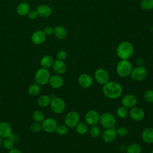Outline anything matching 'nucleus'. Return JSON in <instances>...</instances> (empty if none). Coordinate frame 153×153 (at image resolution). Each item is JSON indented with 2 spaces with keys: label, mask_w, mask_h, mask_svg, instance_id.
Segmentation results:
<instances>
[{
  "label": "nucleus",
  "mask_w": 153,
  "mask_h": 153,
  "mask_svg": "<svg viewBox=\"0 0 153 153\" xmlns=\"http://www.w3.org/2000/svg\"><path fill=\"white\" fill-rule=\"evenodd\" d=\"M102 91L103 94L108 99H116L122 95L123 88L119 82L109 81L103 85Z\"/></svg>",
  "instance_id": "f257e3e1"
},
{
  "label": "nucleus",
  "mask_w": 153,
  "mask_h": 153,
  "mask_svg": "<svg viewBox=\"0 0 153 153\" xmlns=\"http://www.w3.org/2000/svg\"><path fill=\"white\" fill-rule=\"evenodd\" d=\"M134 47L133 44L128 41H123L118 44L116 53L121 60H128L133 54Z\"/></svg>",
  "instance_id": "f03ea898"
},
{
  "label": "nucleus",
  "mask_w": 153,
  "mask_h": 153,
  "mask_svg": "<svg viewBox=\"0 0 153 153\" xmlns=\"http://www.w3.org/2000/svg\"><path fill=\"white\" fill-rule=\"evenodd\" d=\"M133 66L128 60H121L116 66V72L120 76L126 78L130 75Z\"/></svg>",
  "instance_id": "7ed1b4c3"
},
{
  "label": "nucleus",
  "mask_w": 153,
  "mask_h": 153,
  "mask_svg": "<svg viewBox=\"0 0 153 153\" xmlns=\"http://www.w3.org/2000/svg\"><path fill=\"white\" fill-rule=\"evenodd\" d=\"M99 123L105 128H112L116 124V118L112 113L105 112L100 115Z\"/></svg>",
  "instance_id": "20e7f679"
},
{
  "label": "nucleus",
  "mask_w": 153,
  "mask_h": 153,
  "mask_svg": "<svg viewBox=\"0 0 153 153\" xmlns=\"http://www.w3.org/2000/svg\"><path fill=\"white\" fill-rule=\"evenodd\" d=\"M50 76V73L48 69L41 68L35 72V81L39 85H44L48 83Z\"/></svg>",
  "instance_id": "39448f33"
},
{
  "label": "nucleus",
  "mask_w": 153,
  "mask_h": 153,
  "mask_svg": "<svg viewBox=\"0 0 153 153\" xmlns=\"http://www.w3.org/2000/svg\"><path fill=\"white\" fill-rule=\"evenodd\" d=\"M50 106L53 112L56 114H60L65 111L66 109V103L63 99L55 96L51 98Z\"/></svg>",
  "instance_id": "423d86ee"
},
{
  "label": "nucleus",
  "mask_w": 153,
  "mask_h": 153,
  "mask_svg": "<svg viewBox=\"0 0 153 153\" xmlns=\"http://www.w3.org/2000/svg\"><path fill=\"white\" fill-rule=\"evenodd\" d=\"M79 114L76 111H72L66 114L64 118V123L69 128H73L79 122Z\"/></svg>",
  "instance_id": "0eeeda50"
},
{
  "label": "nucleus",
  "mask_w": 153,
  "mask_h": 153,
  "mask_svg": "<svg viewBox=\"0 0 153 153\" xmlns=\"http://www.w3.org/2000/svg\"><path fill=\"white\" fill-rule=\"evenodd\" d=\"M130 76H131V79L134 81H142L146 78L147 71L143 66H137L134 68H133Z\"/></svg>",
  "instance_id": "6e6552de"
},
{
  "label": "nucleus",
  "mask_w": 153,
  "mask_h": 153,
  "mask_svg": "<svg viewBox=\"0 0 153 153\" xmlns=\"http://www.w3.org/2000/svg\"><path fill=\"white\" fill-rule=\"evenodd\" d=\"M94 78L98 84L102 85L108 82L110 78L108 72L103 68H99L96 69L94 72Z\"/></svg>",
  "instance_id": "1a4fd4ad"
},
{
  "label": "nucleus",
  "mask_w": 153,
  "mask_h": 153,
  "mask_svg": "<svg viewBox=\"0 0 153 153\" xmlns=\"http://www.w3.org/2000/svg\"><path fill=\"white\" fill-rule=\"evenodd\" d=\"M99 113L94 109L88 111L85 115V122L90 126L97 125L99 123Z\"/></svg>",
  "instance_id": "9d476101"
},
{
  "label": "nucleus",
  "mask_w": 153,
  "mask_h": 153,
  "mask_svg": "<svg viewBox=\"0 0 153 153\" xmlns=\"http://www.w3.org/2000/svg\"><path fill=\"white\" fill-rule=\"evenodd\" d=\"M42 130L47 133H52L55 132L57 126V121L51 117L45 118L41 123Z\"/></svg>",
  "instance_id": "9b49d317"
},
{
  "label": "nucleus",
  "mask_w": 153,
  "mask_h": 153,
  "mask_svg": "<svg viewBox=\"0 0 153 153\" xmlns=\"http://www.w3.org/2000/svg\"><path fill=\"white\" fill-rule=\"evenodd\" d=\"M128 115L131 120L136 121H142L145 118V113L141 108L135 106L130 109Z\"/></svg>",
  "instance_id": "f8f14e48"
},
{
  "label": "nucleus",
  "mask_w": 153,
  "mask_h": 153,
  "mask_svg": "<svg viewBox=\"0 0 153 153\" xmlns=\"http://www.w3.org/2000/svg\"><path fill=\"white\" fill-rule=\"evenodd\" d=\"M137 103V97L132 94H127L123 96L121 100V105L127 109H130L135 106Z\"/></svg>",
  "instance_id": "ddd939ff"
},
{
  "label": "nucleus",
  "mask_w": 153,
  "mask_h": 153,
  "mask_svg": "<svg viewBox=\"0 0 153 153\" xmlns=\"http://www.w3.org/2000/svg\"><path fill=\"white\" fill-rule=\"evenodd\" d=\"M117 137L116 129L114 127L106 128L102 134V139L103 141L108 143L114 142Z\"/></svg>",
  "instance_id": "4468645a"
},
{
  "label": "nucleus",
  "mask_w": 153,
  "mask_h": 153,
  "mask_svg": "<svg viewBox=\"0 0 153 153\" xmlns=\"http://www.w3.org/2000/svg\"><path fill=\"white\" fill-rule=\"evenodd\" d=\"M79 85L83 88H88L93 84V78L88 74H82L78 78Z\"/></svg>",
  "instance_id": "2eb2a0df"
},
{
  "label": "nucleus",
  "mask_w": 153,
  "mask_h": 153,
  "mask_svg": "<svg viewBox=\"0 0 153 153\" xmlns=\"http://www.w3.org/2000/svg\"><path fill=\"white\" fill-rule=\"evenodd\" d=\"M46 36L43 30H37L32 34L31 41L35 45H41L45 42Z\"/></svg>",
  "instance_id": "dca6fc26"
},
{
  "label": "nucleus",
  "mask_w": 153,
  "mask_h": 153,
  "mask_svg": "<svg viewBox=\"0 0 153 153\" xmlns=\"http://www.w3.org/2000/svg\"><path fill=\"white\" fill-rule=\"evenodd\" d=\"M12 133L11 125L7 121L0 122V136L2 139L8 138Z\"/></svg>",
  "instance_id": "f3484780"
},
{
  "label": "nucleus",
  "mask_w": 153,
  "mask_h": 153,
  "mask_svg": "<svg viewBox=\"0 0 153 153\" xmlns=\"http://www.w3.org/2000/svg\"><path fill=\"white\" fill-rule=\"evenodd\" d=\"M36 11L38 16L42 18H47L51 16L52 10L51 7L47 4H41L37 7Z\"/></svg>",
  "instance_id": "a211bd4d"
},
{
  "label": "nucleus",
  "mask_w": 153,
  "mask_h": 153,
  "mask_svg": "<svg viewBox=\"0 0 153 153\" xmlns=\"http://www.w3.org/2000/svg\"><path fill=\"white\" fill-rule=\"evenodd\" d=\"M53 71L57 75H62L65 74L66 71V65L63 60H60L56 59L54 61V63L52 66Z\"/></svg>",
  "instance_id": "6ab92c4d"
},
{
  "label": "nucleus",
  "mask_w": 153,
  "mask_h": 153,
  "mask_svg": "<svg viewBox=\"0 0 153 153\" xmlns=\"http://www.w3.org/2000/svg\"><path fill=\"white\" fill-rule=\"evenodd\" d=\"M49 85L53 88H59L63 84V79L59 75H54L51 76L48 81Z\"/></svg>",
  "instance_id": "aec40b11"
},
{
  "label": "nucleus",
  "mask_w": 153,
  "mask_h": 153,
  "mask_svg": "<svg viewBox=\"0 0 153 153\" xmlns=\"http://www.w3.org/2000/svg\"><path fill=\"white\" fill-rule=\"evenodd\" d=\"M141 137L144 142L153 143V127L145 128L142 132Z\"/></svg>",
  "instance_id": "412c9836"
},
{
  "label": "nucleus",
  "mask_w": 153,
  "mask_h": 153,
  "mask_svg": "<svg viewBox=\"0 0 153 153\" xmlns=\"http://www.w3.org/2000/svg\"><path fill=\"white\" fill-rule=\"evenodd\" d=\"M54 59L50 55H45L40 60V65L41 68L45 69H48L50 67H52L54 63Z\"/></svg>",
  "instance_id": "4be33fe9"
},
{
  "label": "nucleus",
  "mask_w": 153,
  "mask_h": 153,
  "mask_svg": "<svg viewBox=\"0 0 153 153\" xmlns=\"http://www.w3.org/2000/svg\"><path fill=\"white\" fill-rule=\"evenodd\" d=\"M29 11H30V6L26 2L20 3L16 8L17 13L21 16H27Z\"/></svg>",
  "instance_id": "5701e85b"
},
{
  "label": "nucleus",
  "mask_w": 153,
  "mask_h": 153,
  "mask_svg": "<svg viewBox=\"0 0 153 153\" xmlns=\"http://www.w3.org/2000/svg\"><path fill=\"white\" fill-rule=\"evenodd\" d=\"M53 34L60 40L65 39L67 36V32L65 27L62 26H57L54 28Z\"/></svg>",
  "instance_id": "b1692460"
},
{
  "label": "nucleus",
  "mask_w": 153,
  "mask_h": 153,
  "mask_svg": "<svg viewBox=\"0 0 153 153\" xmlns=\"http://www.w3.org/2000/svg\"><path fill=\"white\" fill-rule=\"evenodd\" d=\"M51 100L50 96L47 94H43L40 96L37 100V104L42 108H45L50 105Z\"/></svg>",
  "instance_id": "393cba45"
},
{
  "label": "nucleus",
  "mask_w": 153,
  "mask_h": 153,
  "mask_svg": "<svg viewBox=\"0 0 153 153\" xmlns=\"http://www.w3.org/2000/svg\"><path fill=\"white\" fill-rule=\"evenodd\" d=\"M75 130L79 134L83 135L86 134L88 131V125L83 121H79L76 126Z\"/></svg>",
  "instance_id": "a878e982"
},
{
  "label": "nucleus",
  "mask_w": 153,
  "mask_h": 153,
  "mask_svg": "<svg viewBox=\"0 0 153 153\" xmlns=\"http://www.w3.org/2000/svg\"><path fill=\"white\" fill-rule=\"evenodd\" d=\"M41 86L37 83H33L31 84L27 89L28 93L30 95L32 96H38L41 92Z\"/></svg>",
  "instance_id": "bb28decb"
},
{
  "label": "nucleus",
  "mask_w": 153,
  "mask_h": 153,
  "mask_svg": "<svg viewBox=\"0 0 153 153\" xmlns=\"http://www.w3.org/2000/svg\"><path fill=\"white\" fill-rule=\"evenodd\" d=\"M142 151L141 146L137 143L130 144L126 149V153H141Z\"/></svg>",
  "instance_id": "cd10ccee"
},
{
  "label": "nucleus",
  "mask_w": 153,
  "mask_h": 153,
  "mask_svg": "<svg viewBox=\"0 0 153 153\" xmlns=\"http://www.w3.org/2000/svg\"><path fill=\"white\" fill-rule=\"evenodd\" d=\"M32 118L35 122L42 123L45 119V115L44 113L40 110H36L32 114Z\"/></svg>",
  "instance_id": "c85d7f7f"
},
{
  "label": "nucleus",
  "mask_w": 153,
  "mask_h": 153,
  "mask_svg": "<svg viewBox=\"0 0 153 153\" xmlns=\"http://www.w3.org/2000/svg\"><path fill=\"white\" fill-rule=\"evenodd\" d=\"M88 132L90 136L93 138H97L100 134V130L97 125L90 126L88 129Z\"/></svg>",
  "instance_id": "c756f323"
},
{
  "label": "nucleus",
  "mask_w": 153,
  "mask_h": 153,
  "mask_svg": "<svg viewBox=\"0 0 153 153\" xmlns=\"http://www.w3.org/2000/svg\"><path fill=\"white\" fill-rule=\"evenodd\" d=\"M116 114L117 116L120 118H125L128 115V109L125 108L123 106H119L116 111Z\"/></svg>",
  "instance_id": "7c9ffc66"
},
{
  "label": "nucleus",
  "mask_w": 153,
  "mask_h": 153,
  "mask_svg": "<svg viewBox=\"0 0 153 153\" xmlns=\"http://www.w3.org/2000/svg\"><path fill=\"white\" fill-rule=\"evenodd\" d=\"M69 131V128L65 124L57 125L55 132L59 136L65 135L68 133Z\"/></svg>",
  "instance_id": "2f4dec72"
},
{
  "label": "nucleus",
  "mask_w": 153,
  "mask_h": 153,
  "mask_svg": "<svg viewBox=\"0 0 153 153\" xmlns=\"http://www.w3.org/2000/svg\"><path fill=\"white\" fill-rule=\"evenodd\" d=\"M140 7L144 10H150L153 9V0H142Z\"/></svg>",
  "instance_id": "473e14b6"
},
{
  "label": "nucleus",
  "mask_w": 153,
  "mask_h": 153,
  "mask_svg": "<svg viewBox=\"0 0 153 153\" xmlns=\"http://www.w3.org/2000/svg\"><path fill=\"white\" fill-rule=\"evenodd\" d=\"M14 144H15V143H14L8 137L2 140V145L3 148L8 151H10L14 148Z\"/></svg>",
  "instance_id": "72a5a7b5"
},
{
  "label": "nucleus",
  "mask_w": 153,
  "mask_h": 153,
  "mask_svg": "<svg viewBox=\"0 0 153 153\" xmlns=\"http://www.w3.org/2000/svg\"><path fill=\"white\" fill-rule=\"evenodd\" d=\"M143 99L147 103H153V90H146L143 93Z\"/></svg>",
  "instance_id": "f704fd0d"
},
{
  "label": "nucleus",
  "mask_w": 153,
  "mask_h": 153,
  "mask_svg": "<svg viewBox=\"0 0 153 153\" xmlns=\"http://www.w3.org/2000/svg\"><path fill=\"white\" fill-rule=\"evenodd\" d=\"M30 130L32 133H38L42 130V124L41 123L38 122H34L30 126Z\"/></svg>",
  "instance_id": "c9c22d12"
},
{
  "label": "nucleus",
  "mask_w": 153,
  "mask_h": 153,
  "mask_svg": "<svg viewBox=\"0 0 153 153\" xmlns=\"http://www.w3.org/2000/svg\"><path fill=\"white\" fill-rule=\"evenodd\" d=\"M117 136H119L120 137H125L128 134V130L127 127L125 126H120L119 127L117 130Z\"/></svg>",
  "instance_id": "e433bc0d"
},
{
  "label": "nucleus",
  "mask_w": 153,
  "mask_h": 153,
  "mask_svg": "<svg viewBox=\"0 0 153 153\" xmlns=\"http://www.w3.org/2000/svg\"><path fill=\"white\" fill-rule=\"evenodd\" d=\"M67 56H68V54H67L66 51L65 50H61L57 52L56 57H57V59L63 61L67 58Z\"/></svg>",
  "instance_id": "4c0bfd02"
},
{
  "label": "nucleus",
  "mask_w": 153,
  "mask_h": 153,
  "mask_svg": "<svg viewBox=\"0 0 153 153\" xmlns=\"http://www.w3.org/2000/svg\"><path fill=\"white\" fill-rule=\"evenodd\" d=\"M43 31L46 36H50L53 33L54 28L50 26H47L44 28Z\"/></svg>",
  "instance_id": "58836bf2"
},
{
  "label": "nucleus",
  "mask_w": 153,
  "mask_h": 153,
  "mask_svg": "<svg viewBox=\"0 0 153 153\" xmlns=\"http://www.w3.org/2000/svg\"><path fill=\"white\" fill-rule=\"evenodd\" d=\"M27 17L30 20H35L37 18V17L38 16V13L35 10H30V11L29 12V13L27 14Z\"/></svg>",
  "instance_id": "ea45409f"
},
{
  "label": "nucleus",
  "mask_w": 153,
  "mask_h": 153,
  "mask_svg": "<svg viewBox=\"0 0 153 153\" xmlns=\"http://www.w3.org/2000/svg\"><path fill=\"white\" fill-rule=\"evenodd\" d=\"M9 139H10L14 143H17L19 140V136L17 134L14 133L12 132V133L10 134V136L8 137Z\"/></svg>",
  "instance_id": "a19ab883"
},
{
  "label": "nucleus",
  "mask_w": 153,
  "mask_h": 153,
  "mask_svg": "<svg viewBox=\"0 0 153 153\" xmlns=\"http://www.w3.org/2000/svg\"><path fill=\"white\" fill-rule=\"evenodd\" d=\"M136 63L138 66H142L144 64V59L141 57H139L136 60Z\"/></svg>",
  "instance_id": "79ce46f5"
},
{
  "label": "nucleus",
  "mask_w": 153,
  "mask_h": 153,
  "mask_svg": "<svg viewBox=\"0 0 153 153\" xmlns=\"http://www.w3.org/2000/svg\"><path fill=\"white\" fill-rule=\"evenodd\" d=\"M8 153H22V152L19 149L14 148L13 149L10 150Z\"/></svg>",
  "instance_id": "37998d69"
},
{
  "label": "nucleus",
  "mask_w": 153,
  "mask_h": 153,
  "mask_svg": "<svg viewBox=\"0 0 153 153\" xmlns=\"http://www.w3.org/2000/svg\"><path fill=\"white\" fill-rule=\"evenodd\" d=\"M2 138L0 136V146L2 145Z\"/></svg>",
  "instance_id": "c03bdc74"
},
{
  "label": "nucleus",
  "mask_w": 153,
  "mask_h": 153,
  "mask_svg": "<svg viewBox=\"0 0 153 153\" xmlns=\"http://www.w3.org/2000/svg\"><path fill=\"white\" fill-rule=\"evenodd\" d=\"M151 153H153V148H152V149L151 150Z\"/></svg>",
  "instance_id": "a18cd8bd"
}]
</instances>
